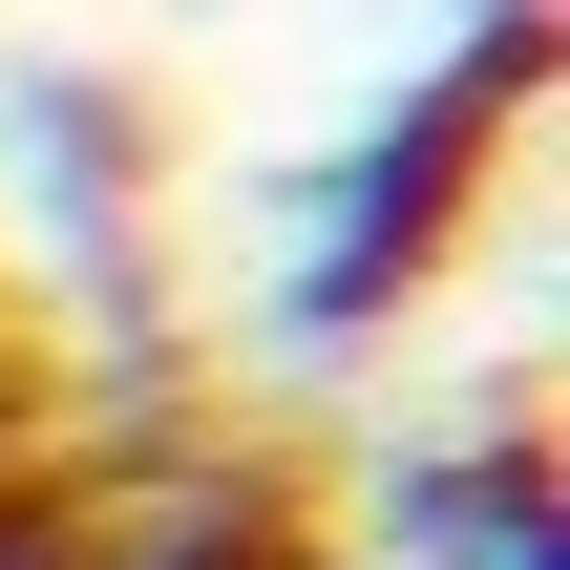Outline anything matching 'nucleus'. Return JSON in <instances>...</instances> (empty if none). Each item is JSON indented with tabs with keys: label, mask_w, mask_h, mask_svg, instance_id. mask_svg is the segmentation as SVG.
Instances as JSON below:
<instances>
[{
	"label": "nucleus",
	"mask_w": 570,
	"mask_h": 570,
	"mask_svg": "<svg viewBox=\"0 0 570 570\" xmlns=\"http://www.w3.org/2000/svg\"><path fill=\"white\" fill-rule=\"evenodd\" d=\"M487 570H570V550H550V508H508V529H487Z\"/></svg>",
	"instance_id": "obj_1"
}]
</instances>
